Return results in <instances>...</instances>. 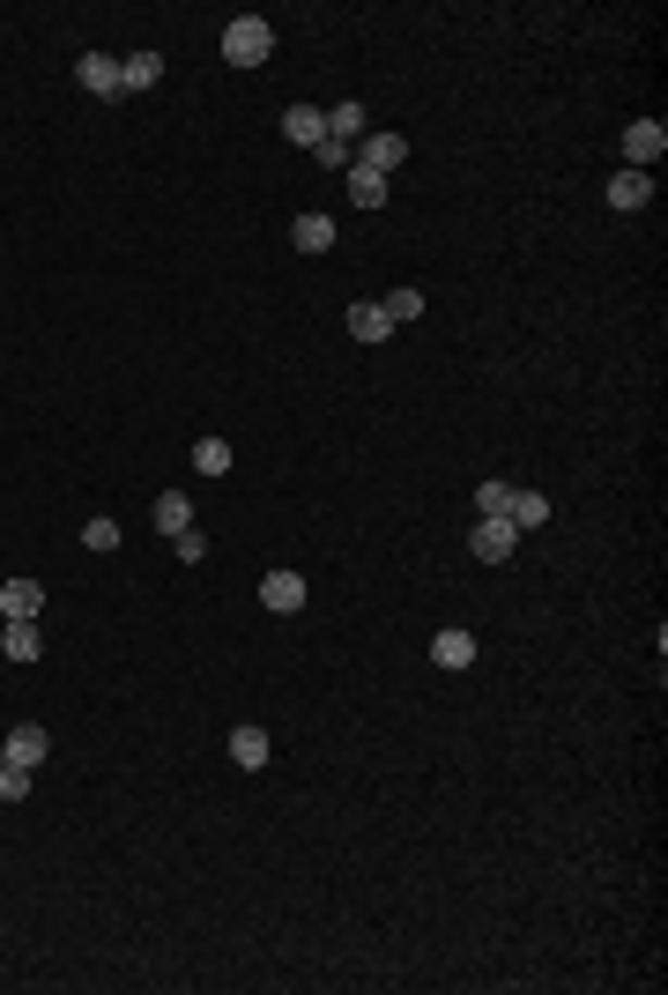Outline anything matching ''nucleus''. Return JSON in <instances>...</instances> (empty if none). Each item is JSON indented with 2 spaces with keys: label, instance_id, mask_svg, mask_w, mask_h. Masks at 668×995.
<instances>
[{
  "label": "nucleus",
  "instance_id": "nucleus-4",
  "mask_svg": "<svg viewBox=\"0 0 668 995\" xmlns=\"http://www.w3.org/2000/svg\"><path fill=\"white\" fill-rule=\"evenodd\" d=\"M349 164H364V171H379V179H386V171H401V164H409V142H401V134H364Z\"/></svg>",
  "mask_w": 668,
  "mask_h": 995
},
{
  "label": "nucleus",
  "instance_id": "nucleus-25",
  "mask_svg": "<svg viewBox=\"0 0 668 995\" xmlns=\"http://www.w3.org/2000/svg\"><path fill=\"white\" fill-rule=\"evenodd\" d=\"M178 542V565H201V557H209V536H201V528H186V536H171Z\"/></svg>",
  "mask_w": 668,
  "mask_h": 995
},
{
  "label": "nucleus",
  "instance_id": "nucleus-23",
  "mask_svg": "<svg viewBox=\"0 0 668 995\" xmlns=\"http://www.w3.org/2000/svg\"><path fill=\"white\" fill-rule=\"evenodd\" d=\"M505 505H512V483H498V476L475 483V513H505Z\"/></svg>",
  "mask_w": 668,
  "mask_h": 995
},
{
  "label": "nucleus",
  "instance_id": "nucleus-21",
  "mask_svg": "<svg viewBox=\"0 0 668 995\" xmlns=\"http://www.w3.org/2000/svg\"><path fill=\"white\" fill-rule=\"evenodd\" d=\"M194 468H201V476H231V439H201V446H194Z\"/></svg>",
  "mask_w": 668,
  "mask_h": 995
},
{
  "label": "nucleus",
  "instance_id": "nucleus-16",
  "mask_svg": "<svg viewBox=\"0 0 668 995\" xmlns=\"http://www.w3.org/2000/svg\"><path fill=\"white\" fill-rule=\"evenodd\" d=\"M231 765H238V773H260V765H268V728H238V736H231Z\"/></svg>",
  "mask_w": 668,
  "mask_h": 995
},
{
  "label": "nucleus",
  "instance_id": "nucleus-26",
  "mask_svg": "<svg viewBox=\"0 0 668 995\" xmlns=\"http://www.w3.org/2000/svg\"><path fill=\"white\" fill-rule=\"evenodd\" d=\"M83 542H89V550H120V520H89Z\"/></svg>",
  "mask_w": 668,
  "mask_h": 995
},
{
  "label": "nucleus",
  "instance_id": "nucleus-28",
  "mask_svg": "<svg viewBox=\"0 0 668 995\" xmlns=\"http://www.w3.org/2000/svg\"><path fill=\"white\" fill-rule=\"evenodd\" d=\"M0 624H8V610H0Z\"/></svg>",
  "mask_w": 668,
  "mask_h": 995
},
{
  "label": "nucleus",
  "instance_id": "nucleus-3",
  "mask_svg": "<svg viewBox=\"0 0 668 995\" xmlns=\"http://www.w3.org/2000/svg\"><path fill=\"white\" fill-rule=\"evenodd\" d=\"M512 550H520V528H512L505 513H475V557H483V565H505Z\"/></svg>",
  "mask_w": 668,
  "mask_h": 995
},
{
  "label": "nucleus",
  "instance_id": "nucleus-24",
  "mask_svg": "<svg viewBox=\"0 0 668 995\" xmlns=\"http://www.w3.org/2000/svg\"><path fill=\"white\" fill-rule=\"evenodd\" d=\"M30 795V765H0V802H23Z\"/></svg>",
  "mask_w": 668,
  "mask_h": 995
},
{
  "label": "nucleus",
  "instance_id": "nucleus-1",
  "mask_svg": "<svg viewBox=\"0 0 668 995\" xmlns=\"http://www.w3.org/2000/svg\"><path fill=\"white\" fill-rule=\"evenodd\" d=\"M275 52V23H260V15H238L231 30H223V60L231 67H260Z\"/></svg>",
  "mask_w": 668,
  "mask_h": 995
},
{
  "label": "nucleus",
  "instance_id": "nucleus-18",
  "mask_svg": "<svg viewBox=\"0 0 668 995\" xmlns=\"http://www.w3.org/2000/svg\"><path fill=\"white\" fill-rule=\"evenodd\" d=\"M379 312H386L394 328H401V320H423V291H417V283H401V291L379 297Z\"/></svg>",
  "mask_w": 668,
  "mask_h": 995
},
{
  "label": "nucleus",
  "instance_id": "nucleus-7",
  "mask_svg": "<svg viewBox=\"0 0 668 995\" xmlns=\"http://www.w3.org/2000/svg\"><path fill=\"white\" fill-rule=\"evenodd\" d=\"M305 594H312V587L297 580V573H268V580H260V602H268L275 617H290V610H305Z\"/></svg>",
  "mask_w": 668,
  "mask_h": 995
},
{
  "label": "nucleus",
  "instance_id": "nucleus-17",
  "mask_svg": "<svg viewBox=\"0 0 668 995\" xmlns=\"http://www.w3.org/2000/svg\"><path fill=\"white\" fill-rule=\"evenodd\" d=\"M0 610H8V617H38V610H45V587H38V580H8V587H0Z\"/></svg>",
  "mask_w": 668,
  "mask_h": 995
},
{
  "label": "nucleus",
  "instance_id": "nucleus-12",
  "mask_svg": "<svg viewBox=\"0 0 668 995\" xmlns=\"http://www.w3.org/2000/svg\"><path fill=\"white\" fill-rule=\"evenodd\" d=\"M283 134L312 149V142H327V112H320V105H290V112H283Z\"/></svg>",
  "mask_w": 668,
  "mask_h": 995
},
{
  "label": "nucleus",
  "instance_id": "nucleus-2",
  "mask_svg": "<svg viewBox=\"0 0 668 995\" xmlns=\"http://www.w3.org/2000/svg\"><path fill=\"white\" fill-rule=\"evenodd\" d=\"M668 149V126L661 120H631L624 126V171H654Z\"/></svg>",
  "mask_w": 668,
  "mask_h": 995
},
{
  "label": "nucleus",
  "instance_id": "nucleus-13",
  "mask_svg": "<svg viewBox=\"0 0 668 995\" xmlns=\"http://www.w3.org/2000/svg\"><path fill=\"white\" fill-rule=\"evenodd\" d=\"M505 520H512L520 536H535V528L549 520V498H543V491H512V505H505Z\"/></svg>",
  "mask_w": 668,
  "mask_h": 995
},
{
  "label": "nucleus",
  "instance_id": "nucleus-5",
  "mask_svg": "<svg viewBox=\"0 0 668 995\" xmlns=\"http://www.w3.org/2000/svg\"><path fill=\"white\" fill-rule=\"evenodd\" d=\"M0 654H8V662H38V654H45L38 617H8V624H0Z\"/></svg>",
  "mask_w": 668,
  "mask_h": 995
},
{
  "label": "nucleus",
  "instance_id": "nucleus-6",
  "mask_svg": "<svg viewBox=\"0 0 668 995\" xmlns=\"http://www.w3.org/2000/svg\"><path fill=\"white\" fill-rule=\"evenodd\" d=\"M75 83H83L89 97H120V60H112V52H83V60H75Z\"/></svg>",
  "mask_w": 668,
  "mask_h": 995
},
{
  "label": "nucleus",
  "instance_id": "nucleus-9",
  "mask_svg": "<svg viewBox=\"0 0 668 995\" xmlns=\"http://www.w3.org/2000/svg\"><path fill=\"white\" fill-rule=\"evenodd\" d=\"M164 83V52H126L120 60V89H157Z\"/></svg>",
  "mask_w": 668,
  "mask_h": 995
},
{
  "label": "nucleus",
  "instance_id": "nucleus-15",
  "mask_svg": "<svg viewBox=\"0 0 668 995\" xmlns=\"http://www.w3.org/2000/svg\"><path fill=\"white\" fill-rule=\"evenodd\" d=\"M431 662L438 668H468L475 662V631H438V639H431Z\"/></svg>",
  "mask_w": 668,
  "mask_h": 995
},
{
  "label": "nucleus",
  "instance_id": "nucleus-14",
  "mask_svg": "<svg viewBox=\"0 0 668 995\" xmlns=\"http://www.w3.org/2000/svg\"><path fill=\"white\" fill-rule=\"evenodd\" d=\"M149 520H157V536H186V528H194V498L164 491V498H157V513H149Z\"/></svg>",
  "mask_w": 668,
  "mask_h": 995
},
{
  "label": "nucleus",
  "instance_id": "nucleus-22",
  "mask_svg": "<svg viewBox=\"0 0 668 995\" xmlns=\"http://www.w3.org/2000/svg\"><path fill=\"white\" fill-rule=\"evenodd\" d=\"M349 134H364V105H334L327 112V142H349Z\"/></svg>",
  "mask_w": 668,
  "mask_h": 995
},
{
  "label": "nucleus",
  "instance_id": "nucleus-8",
  "mask_svg": "<svg viewBox=\"0 0 668 995\" xmlns=\"http://www.w3.org/2000/svg\"><path fill=\"white\" fill-rule=\"evenodd\" d=\"M0 744H8V765H30V773H38L45 750H52V736H45L38 721H23V728H15V736H0Z\"/></svg>",
  "mask_w": 668,
  "mask_h": 995
},
{
  "label": "nucleus",
  "instance_id": "nucleus-20",
  "mask_svg": "<svg viewBox=\"0 0 668 995\" xmlns=\"http://www.w3.org/2000/svg\"><path fill=\"white\" fill-rule=\"evenodd\" d=\"M349 334H357V342H386V334H394V320H386L379 305H349Z\"/></svg>",
  "mask_w": 668,
  "mask_h": 995
},
{
  "label": "nucleus",
  "instance_id": "nucleus-11",
  "mask_svg": "<svg viewBox=\"0 0 668 995\" xmlns=\"http://www.w3.org/2000/svg\"><path fill=\"white\" fill-rule=\"evenodd\" d=\"M290 238H297V253H327L334 246V216H320V208H305L290 223Z\"/></svg>",
  "mask_w": 668,
  "mask_h": 995
},
{
  "label": "nucleus",
  "instance_id": "nucleus-27",
  "mask_svg": "<svg viewBox=\"0 0 668 995\" xmlns=\"http://www.w3.org/2000/svg\"><path fill=\"white\" fill-rule=\"evenodd\" d=\"M312 157H320L327 171H349V142H312Z\"/></svg>",
  "mask_w": 668,
  "mask_h": 995
},
{
  "label": "nucleus",
  "instance_id": "nucleus-19",
  "mask_svg": "<svg viewBox=\"0 0 668 995\" xmlns=\"http://www.w3.org/2000/svg\"><path fill=\"white\" fill-rule=\"evenodd\" d=\"M349 201H357V208H386V179L364 171V164H349Z\"/></svg>",
  "mask_w": 668,
  "mask_h": 995
},
{
  "label": "nucleus",
  "instance_id": "nucleus-10",
  "mask_svg": "<svg viewBox=\"0 0 668 995\" xmlns=\"http://www.w3.org/2000/svg\"><path fill=\"white\" fill-rule=\"evenodd\" d=\"M654 201V171H617L609 179V208H646Z\"/></svg>",
  "mask_w": 668,
  "mask_h": 995
}]
</instances>
